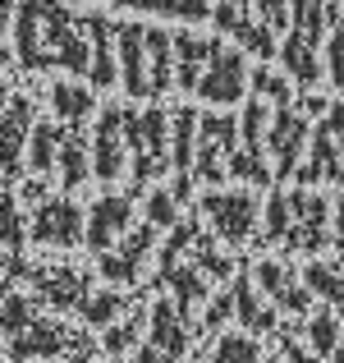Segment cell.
Returning a JSON list of instances; mask_svg holds the SVG:
<instances>
[{
  "mask_svg": "<svg viewBox=\"0 0 344 363\" xmlns=\"http://www.w3.org/2000/svg\"><path fill=\"white\" fill-rule=\"evenodd\" d=\"M170 51H175V83L193 97L197 79L207 69V55H212V42L207 37H193V33H175L170 37Z\"/></svg>",
  "mask_w": 344,
  "mask_h": 363,
  "instance_id": "20",
  "label": "cell"
},
{
  "mask_svg": "<svg viewBox=\"0 0 344 363\" xmlns=\"http://www.w3.org/2000/svg\"><path fill=\"white\" fill-rule=\"evenodd\" d=\"M74 18H79L83 37H88V51H92L83 79H92L97 88H110L120 79V65H115V23L106 14H74Z\"/></svg>",
  "mask_w": 344,
  "mask_h": 363,
  "instance_id": "15",
  "label": "cell"
},
{
  "mask_svg": "<svg viewBox=\"0 0 344 363\" xmlns=\"http://www.w3.org/2000/svg\"><path fill=\"white\" fill-rule=\"evenodd\" d=\"M28 240L46 248L83 244V207L74 198H42L33 207V221H28Z\"/></svg>",
  "mask_w": 344,
  "mask_h": 363,
  "instance_id": "5",
  "label": "cell"
},
{
  "mask_svg": "<svg viewBox=\"0 0 344 363\" xmlns=\"http://www.w3.org/2000/svg\"><path fill=\"white\" fill-rule=\"evenodd\" d=\"M110 363H120V359H110Z\"/></svg>",
  "mask_w": 344,
  "mask_h": 363,
  "instance_id": "61",
  "label": "cell"
},
{
  "mask_svg": "<svg viewBox=\"0 0 344 363\" xmlns=\"http://www.w3.org/2000/svg\"><path fill=\"white\" fill-rule=\"evenodd\" d=\"M55 152H60V124L51 120H33V129H28V147H23V166L33 170V175H55Z\"/></svg>",
  "mask_w": 344,
  "mask_h": 363,
  "instance_id": "24",
  "label": "cell"
},
{
  "mask_svg": "<svg viewBox=\"0 0 344 363\" xmlns=\"http://www.w3.org/2000/svg\"><path fill=\"white\" fill-rule=\"evenodd\" d=\"M280 363H317V354H312V350H303L299 340H294V331H285V345H280Z\"/></svg>",
  "mask_w": 344,
  "mask_h": 363,
  "instance_id": "51",
  "label": "cell"
},
{
  "mask_svg": "<svg viewBox=\"0 0 344 363\" xmlns=\"http://www.w3.org/2000/svg\"><path fill=\"white\" fill-rule=\"evenodd\" d=\"M142 327H147V313H142V308H133L124 322H110V327H106V336H101V350H106L110 359L129 354V350L142 340Z\"/></svg>",
  "mask_w": 344,
  "mask_h": 363,
  "instance_id": "33",
  "label": "cell"
},
{
  "mask_svg": "<svg viewBox=\"0 0 344 363\" xmlns=\"http://www.w3.org/2000/svg\"><path fill=\"white\" fill-rule=\"evenodd\" d=\"M64 363H97V345H92L83 331L69 336V350H64Z\"/></svg>",
  "mask_w": 344,
  "mask_h": 363,
  "instance_id": "50",
  "label": "cell"
},
{
  "mask_svg": "<svg viewBox=\"0 0 344 363\" xmlns=\"http://www.w3.org/2000/svg\"><path fill=\"white\" fill-rule=\"evenodd\" d=\"M124 152H129V175H133V194L142 198L147 184L170 170V111L147 106V111H129L124 106Z\"/></svg>",
  "mask_w": 344,
  "mask_h": 363,
  "instance_id": "1",
  "label": "cell"
},
{
  "mask_svg": "<svg viewBox=\"0 0 344 363\" xmlns=\"http://www.w3.org/2000/svg\"><path fill=\"white\" fill-rule=\"evenodd\" d=\"M170 198H175L179 207H184V203H193V175L175 170V184H170Z\"/></svg>",
  "mask_w": 344,
  "mask_h": 363,
  "instance_id": "52",
  "label": "cell"
},
{
  "mask_svg": "<svg viewBox=\"0 0 344 363\" xmlns=\"http://www.w3.org/2000/svg\"><path fill=\"white\" fill-rule=\"evenodd\" d=\"M234 42H243V51H253V55H257V60H262V65L271 60L275 51H280V42H275V33H271V28H266V23H257V18H253V23H248L243 33L234 37Z\"/></svg>",
  "mask_w": 344,
  "mask_h": 363,
  "instance_id": "43",
  "label": "cell"
},
{
  "mask_svg": "<svg viewBox=\"0 0 344 363\" xmlns=\"http://www.w3.org/2000/svg\"><path fill=\"white\" fill-rule=\"evenodd\" d=\"M88 157H92V175L97 179H120V170L129 166L124 152V106H106L97 120V133L88 138Z\"/></svg>",
  "mask_w": 344,
  "mask_h": 363,
  "instance_id": "11",
  "label": "cell"
},
{
  "mask_svg": "<svg viewBox=\"0 0 344 363\" xmlns=\"http://www.w3.org/2000/svg\"><path fill=\"white\" fill-rule=\"evenodd\" d=\"M197 235H202V230H197V221H175V225H170V240L161 244V262H156V285H161V281H166V276L179 267V257H184L188 248H193Z\"/></svg>",
  "mask_w": 344,
  "mask_h": 363,
  "instance_id": "31",
  "label": "cell"
},
{
  "mask_svg": "<svg viewBox=\"0 0 344 363\" xmlns=\"http://www.w3.org/2000/svg\"><path fill=\"white\" fill-rule=\"evenodd\" d=\"M14 60L23 69H51L42 46V0H18L14 5Z\"/></svg>",
  "mask_w": 344,
  "mask_h": 363,
  "instance_id": "16",
  "label": "cell"
},
{
  "mask_svg": "<svg viewBox=\"0 0 344 363\" xmlns=\"http://www.w3.org/2000/svg\"><path fill=\"white\" fill-rule=\"evenodd\" d=\"M340 345V318L336 308H321L308 318V350L312 354H331V350Z\"/></svg>",
  "mask_w": 344,
  "mask_h": 363,
  "instance_id": "39",
  "label": "cell"
},
{
  "mask_svg": "<svg viewBox=\"0 0 344 363\" xmlns=\"http://www.w3.org/2000/svg\"><path fill=\"white\" fill-rule=\"evenodd\" d=\"M188 253H193V267L207 276V281H229V272H234V262H229L221 248H216V240H207V235H197Z\"/></svg>",
  "mask_w": 344,
  "mask_h": 363,
  "instance_id": "37",
  "label": "cell"
},
{
  "mask_svg": "<svg viewBox=\"0 0 344 363\" xmlns=\"http://www.w3.org/2000/svg\"><path fill=\"white\" fill-rule=\"evenodd\" d=\"M294 281H299V272H294L289 262H275V257H266V262L253 267V285H262L266 299H280V294L289 290Z\"/></svg>",
  "mask_w": 344,
  "mask_h": 363,
  "instance_id": "38",
  "label": "cell"
},
{
  "mask_svg": "<svg viewBox=\"0 0 344 363\" xmlns=\"http://www.w3.org/2000/svg\"><path fill=\"white\" fill-rule=\"evenodd\" d=\"M42 46H46L51 69H64V74H74V79L88 74V60H92L88 37H83L74 9L60 5V0H42Z\"/></svg>",
  "mask_w": 344,
  "mask_h": 363,
  "instance_id": "2",
  "label": "cell"
},
{
  "mask_svg": "<svg viewBox=\"0 0 344 363\" xmlns=\"http://www.w3.org/2000/svg\"><path fill=\"white\" fill-rule=\"evenodd\" d=\"M212 18H216L221 33L239 37L248 23H253V5H248V0H212Z\"/></svg>",
  "mask_w": 344,
  "mask_h": 363,
  "instance_id": "40",
  "label": "cell"
},
{
  "mask_svg": "<svg viewBox=\"0 0 344 363\" xmlns=\"http://www.w3.org/2000/svg\"><path fill=\"white\" fill-rule=\"evenodd\" d=\"M9 14H14V0H0V37H5V28H9Z\"/></svg>",
  "mask_w": 344,
  "mask_h": 363,
  "instance_id": "57",
  "label": "cell"
},
{
  "mask_svg": "<svg viewBox=\"0 0 344 363\" xmlns=\"http://www.w3.org/2000/svg\"><path fill=\"white\" fill-rule=\"evenodd\" d=\"M161 285H170V303H175L179 318H188V322H193V308H197V303H207V294H212V281H207L193 262H179Z\"/></svg>",
  "mask_w": 344,
  "mask_h": 363,
  "instance_id": "22",
  "label": "cell"
},
{
  "mask_svg": "<svg viewBox=\"0 0 344 363\" xmlns=\"http://www.w3.org/2000/svg\"><path fill=\"white\" fill-rule=\"evenodd\" d=\"M262 152L266 147H234V152H229V161H225V175L243 179V184L266 189V184H271V170H266V157H262Z\"/></svg>",
  "mask_w": 344,
  "mask_h": 363,
  "instance_id": "32",
  "label": "cell"
},
{
  "mask_svg": "<svg viewBox=\"0 0 344 363\" xmlns=\"http://www.w3.org/2000/svg\"><path fill=\"white\" fill-rule=\"evenodd\" d=\"M303 106H308L312 116H326V106H331V101H326V97H303Z\"/></svg>",
  "mask_w": 344,
  "mask_h": 363,
  "instance_id": "56",
  "label": "cell"
},
{
  "mask_svg": "<svg viewBox=\"0 0 344 363\" xmlns=\"http://www.w3.org/2000/svg\"><path fill=\"white\" fill-rule=\"evenodd\" d=\"M33 318H37V299H28V294L9 290V281H0V336L5 340L18 336Z\"/></svg>",
  "mask_w": 344,
  "mask_h": 363,
  "instance_id": "29",
  "label": "cell"
},
{
  "mask_svg": "<svg viewBox=\"0 0 344 363\" xmlns=\"http://www.w3.org/2000/svg\"><path fill=\"white\" fill-rule=\"evenodd\" d=\"M193 147H197V111L179 106L170 111V166L175 170H193Z\"/></svg>",
  "mask_w": 344,
  "mask_h": 363,
  "instance_id": "27",
  "label": "cell"
},
{
  "mask_svg": "<svg viewBox=\"0 0 344 363\" xmlns=\"http://www.w3.org/2000/svg\"><path fill=\"white\" fill-rule=\"evenodd\" d=\"M55 170H60V184H64V189H83V179L92 175L88 129H83V124H60V152H55Z\"/></svg>",
  "mask_w": 344,
  "mask_h": 363,
  "instance_id": "18",
  "label": "cell"
},
{
  "mask_svg": "<svg viewBox=\"0 0 344 363\" xmlns=\"http://www.w3.org/2000/svg\"><path fill=\"white\" fill-rule=\"evenodd\" d=\"M257 225H262V235H257L262 244H285V235H289V194L275 189L266 198V216H257Z\"/></svg>",
  "mask_w": 344,
  "mask_h": 363,
  "instance_id": "34",
  "label": "cell"
},
{
  "mask_svg": "<svg viewBox=\"0 0 344 363\" xmlns=\"http://www.w3.org/2000/svg\"><path fill=\"white\" fill-rule=\"evenodd\" d=\"M303 138H308V120H303L294 106H275L271 124H266V143H271V152H275V170H271L275 179H294Z\"/></svg>",
  "mask_w": 344,
  "mask_h": 363,
  "instance_id": "13",
  "label": "cell"
},
{
  "mask_svg": "<svg viewBox=\"0 0 344 363\" xmlns=\"http://www.w3.org/2000/svg\"><path fill=\"white\" fill-rule=\"evenodd\" d=\"M33 101L28 97H9L0 111V175L14 179L23 175V147H28V129H33Z\"/></svg>",
  "mask_w": 344,
  "mask_h": 363,
  "instance_id": "12",
  "label": "cell"
},
{
  "mask_svg": "<svg viewBox=\"0 0 344 363\" xmlns=\"http://www.w3.org/2000/svg\"><path fill=\"white\" fill-rule=\"evenodd\" d=\"M275 55L285 60L289 79H299L303 88H312V83H317L321 74H326V69H321V60H317V46H308L299 33H294V28L285 33V42H280V51H275Z\"/></svg>",
  "mask_w": 344,
  "mask_h": 363,
  "instance_id": "26",
  "label": "cell"
},
{
  "mask_svg": "<svg viewBox=\"0 0 344 363\" xmlns=\"http://www.w3.org/2000/svg\"><path fill=\"white\" fill-rule=\"evenodd\" d=\"M248 88H253V97L271 101V106H289V83H285L280 74H271L266 65H257V69L248 74Z\"/></svg>",
  "mask_w": 344,
  "mask_h": 363,
  "instance_id": "41",
  "label": "cell"
},
{
  "mask_svg": "<svg viewBox=\"0 0 344 363\" xmlns=\"http://www.w3.org/2000/svg\"><path fill=\"white\" fill-rule=\"evenodd\" d=\"M197 97L212 101V106H234V101H243L248 92V65L239 51H229V46L212 42V55H207V69L202 79H197Z\"/></svg>",
  "mask_w": 344,
  "mask_h": 363,
  "instance_id": "4",
  "label": "cell"
},
{
  "mask_svg": "<svg viewBox=\"0 0 344 363\" xmlns=\"http://www.w3.org/2000/svg\"><path fill=\"white\" fill-rule=\"evenodd\" d=\"M266 116H271V111H266L262 97H253L243 111H239L234 116L239 120V147H266V124H271Z\"/></svg>",
  "mask_w": 344,
  "mask_h": 363,
  "instance_id": "36",
  "label": "cell"
},
{
  "mask_svg": "<svg viewBox=\"0 0 344 363\" xmlns=\"http://www.w3.org/2000/svg\"><path fill=\"white\" fill-rule=\"evenodd\" d=\"M212 363H262V350L253 336H221L212 350Z\"/></svg>",
  "mask_w": 344,
  "mask_h": 363,
  "instance_id": "42",
  "label": "cell"
},
{
  "mask_svg": "<svg viewBox=\"0 0 344 363\" xmlns=\"http://www.w3.org/2000/svg\"><path fill=\"white\" fill-rule=\"evenodd\" d=\"M5 101H9V88H5V83H0V111H5Z\"/></svg>",
  "mask_w": 344,
  "mask_h": 363,
  "instance_id": "59",
  "label": "cell"
},
{
  "mask_svg": "<svg viewBox=\"0 0 344 363\" xmlns=\"http://www.w3.org/2000/svg\"><path fill=\"white\" fill-rule=\"evenodd\" d=\"M175 221H179V203L170 198V189H156V194H147V225H156V230H170Z\"/></svg>",
  "mask_w": 344,
  "mask_h": 363,
  "instance_id": "47",
  "label": "cell"
},
{
  "mask_svg": "<svg viewBox=\"0 0 344 363\" xmlns=\"http://www.w3.org/2000/svg\"><path fill=\"white\" fill-rule=\"evenodd\" d=\"M336 244H340V253H344V198L336 203Z\"/></svg>",
  "mask_w": 344,
  "mask_h": 363,
  "instance_id": "55",
  "label": "cell"
},
{
  "mask_svg": "<svg viewBox=\"0 0 344 363\" xmlns=\"http://www.w3.org/2000/svg\"><path fill=\"white\" fill-rule=\"evenodd\" d=\"M229 299H234V318L243 322L248 331H257V336H262V331H275V327H280L275 308H271V303H262L253 276H239V281L229 285Z\"/></svg>",
  "mask_w": 344,
  "mask_h": 363,
  "instance_id": "21",
  "label": "cell"
},
{
  "mask_svg": "<svg viewBox=\"0 0 344 363\" xmlns=\"http://www.w3.org/2000/svg\"><path fill=\"white\" fill-rule=\"evenodd\" d=\"M23 244H28V221H23V212H18V203H14V194H0V276L9 272V262L14 257H23Z\"/></svg>",
  "mask_w": 344,
  "mask_h": 363,
  "instance_id": "25",
  "label": "cell"
},
{
  "mask_svg": "<svg viewBox=\"0 0 344 363\" xmlns=\"http://www.w3.org/2000/svg\"><path fill=\"white\" fill-rule=\"evenodd\" d=\"M23 281H33L37 299H46L51 308H64V313H79V303L88 299V272H79V267L69 262H55V267H28Z\"/></svg>",
  "mask_w": 344,
  "mask_h": 363,
  "instance_id": "9",
  "label": "cell"
},
{
  "mask_svg": "<svg viewBox=\"0 0 344 363\" xmlns=\"http://www.w3.org/2000/svg\"><path fill=\"white\" fill-rule=\"evenodd\" d=\"M266 363H280V359H275V354H271V359H266Z\"/></svg>",
  "mask_w": 344,
  "mask_h": 363,
  "instance_id": "60",
  "label": "cell"
},
{
  "mask_svg": "<svg viewBox=\"0 0 344 363\" xmlns=\"http://www.w3.org/2000/svg\"><path fill=\"white\" fill-rule=\"evenodd\" d=\"M275 308H285V313H308V308H312V290H308L303 281H294L289 290L275 299Z\"/></svg>",
  "mask_w": 344,
  "mask_h": 363,
  "instance_id": "49",
  "label": "cell"
},
{
  "mask_svg": "<svg viewBox=\"0 0 344 363\" xmlns=\"http://www.w3.org/2000/svg\"><path fill=\"white\" fill-rule=\"evenodd\" d=\"M321 46H326V65H321V69H326V74H331V83H336V88L344 92V23L326 28Z\"/></svg>",
  "mask_w": 344,
  "mask_h": 363,
  "instance_id": "44",
  "label": "cell"
},
{
  "mask_svg": "<svg viewBox=\"0 0 344 363\" xmlns=\"http://www.w3.org/2000/svg\"><path fill=\"white\" fill-rule=\"evenodd\" d=\"M138 363H170V359H166V354H161V350L147 340V345H138Z\"/></svg>",
  "mask_w": 344,
  "mask_h": 363,
  "instance_id": "54",
  "label": "cell"
},
{
  "mask_svg": "<svg viewBox=\"0 0 344 363\" xmlns=\"http://www.w3.org/2000/svg\"><path fill=\"white\" fill-rule=\"evenodd\" d=\"M142 55H147V83H151V97L175 83V51H170V33L161 28H142Z\"/></svg>",
  "mask_w": 344,
  "mask_h": 363,
  "instance_id": "23",
  "label": "cell"
},
{
  "mask_svg": "<svg viewBox=\"0 0 344 363\" xmlns=\"http://www.w3.org/2000/svg\"><path fill=\"white\" fill-rule=\"evenodd\" d=\"M23 198H28V203H42V198H46V179H28V184H23Z\"/></svg>",
  "mask_w": 344,
  "mask_h": 363,
  "instance_id": "53",
  "label": "cell"
},
{
  "mask_svg": "<svg viewBox=\"0 0 344 363\" xmlns=\"http://www.w3.org/2000/svg\"><path fill=\"white\" fill-rule=\"evenodd\" d=\"M147 322H151V345H156L166 359H184L193 331H188V318H179L175 303H170V299H156V308L147 313Z\"/></svg>",
  "mask_w": 344,
  "mask_h": 363,
  "instance_id": "19",
  "label": "cell"
},
{
  "mask_svg": "<svg viewBox=\"0 0 344 363\" xmlns=\"http://www.w3.org/2000/svg\"><path fill=\"white\" fill-rule=\"evenodd\" d=\"M133 225V198L129 194H106L97 198V203L88 207V216H83V244L92 248V253H106L115 248L124 230Z\"/></svg>",
  "mask_w": 344,
  "mask_h": 363,
  "instance_id": "10",
  "label": "cell"
},
{
  "mask_svg": "<svg viewBox=\"0 0 344 363\" xmlns=\"http://www.w3.org/2000/svg\"><path fill=\"white\" fill-rule=\"evenodd\" d=\"M253 5V18L257 23H266L275 37L289 33V0H248Z\"/></svg>",
  "mask_w": 344,
  "mask_h": 363,
  "instance_id": "45",
  "label": "cell"
},
{
  "mask_svg": "<svg viewBox=\"0 0 344 363\" xmlns=\"http://www.w3.org/2000/svg\"><path fill=\"white\" fill-rule=\"evenodd\" d=\"M115 51H120V79L129 97H151L147 55H142V23H115Z\"/></svg>",
  "mask_w": 344,
  "mask_h": 363,
  "instance_id": "17",
  "label": "cell"
},
{
  "mask_svg": "<svg viewBox=\"0 0 344 363\" xmlns=\"http://www.w3.org/2000/svg\"><path fill=\"white\" fill-rule=\"evenodd\" d=\"M120 248H106V253H97V267L101 276L115 285H129L142 276V262H147L151 244H156V225H129V230L115 240Z\"/></svg>",
  "mask_w": 344,
  "mask_h": 363,
  "instance_id": "8",
  "label": "cell"
},
{
  "mask_svg": "<svg viewBox=\"0 0 344 363\" xmlns=\"http://www.w3.org/2000/svg\"><path fill=\"white\" fill-rule=\"evenodd\" d=\"M299 281L308 285L312 294H321V299H326L331 308H340V313H344V272H340V267L308 262V267H303V276H299Z\"/></svg>",
  "mask_w": 344,
  "mask_h": 363,
  "instance_id": "30",
  "label": "cell"
},
{
  "mask_svg": "<svg viewBox=\"0 0 344 363\" xmlns=\"http://www.w3.org/2000/svg\"><path fill=\"white\" fill-rule=\"evenodd\" d=\"M331 359H336V363H344V345H336V350H331Z\"/></svg>",
  "mask_w": 344,
  "mask_h": 363,
  "instance_id": "58",
  "label": "cell"
},
{
  "mask_svg": "<svg viewBox=\"0 0 344 363\" xmlns=\"http://www.w3.org/2000/svg\"><path fill=\"white\" fill-rule=\"evenodd\" d=\"M229 318H234V299H229V290H225V294H216V299L207 303V318H202L197 331H221Z\"/></svg>",
  "mask_w": 344,
  "mask_h": 363,
  "instance_id": "48",
  "label": "cell"
},
{
  "mask_svg": "<svg viewBox=\"0 0 344 363\" xmlns=\"http://www.w3.org/2000/svg\"><path fill=\"white\" fill-rule=\"evenodd\" d=\"M120 308H124L120 290H88V299L79 303V318L88 322V327H110V322L120 318Z\"/></svg>",
  "mask_w": 344,
  "mask_h": 363,
  "instance_id": "35",
  "label": "cell"
},
{
  "mask_svg": "<svg viewBox=\"0 0 344 363\" xmlns=\"http://www.w3.org/2000/svg\"><path fill=\"white\" fill-rule=\"evenodd\" d=\"M156 14H170V18H184V23H202L212 18V0H156Z\"/></svg>",
  "mask_w": 344,
  "mask_h": 363,
  "instance_id": "46",
  "label": "cell"
},
{
  "mask_svg": "<svg viewBox=\"0 0 344 363\" xmlns=\"http://www.w3.org/2000/svg\"><path fill=\"white\" fill-rule=\"evenodd\" d=\"M239 147V120L234 116H197V147L188 175L202 184H225V161Z\"/></svg>",
  "mask_w": 344,
  "mask_h": 363,
  "instance_id": "3",
  "label": "cell"
},
{
  "mask_svg": "<svg viewBox=\"0 0 344 363\" xmlns=\"http://www.w3.org/2000/svg\"><path fill=\"white\" fill-rule=\"evenodd\" d=\"M331 203L321 194H303V189H294L289 194V235H285V244L294 248V253H321V248L331 244Z\"/></svg>",
  "mask_w": 344,
  "mask_h": 363,
  "instance_id": "7",
  "label": "cell"
},
{
  "mask_svg": "<svg viewBox=\"0 0 344 363\" xmlns=\"http://www.w3.org/2000/svg\"><path fill=\"white\" fill-rule=\"evenodd\" d=\"M69 336L74 331L64 327V322L55 318H42L37 313L33 322H28L18 336H9V363H23V359H55L69 350Z\"/></svg>",
  "mask_w": 344,
  "mask_h": 363,
  "instance_id": "14",
  "label": "cell"
},
{
  "mask_svg": "<svg viewBox=\"0 0 344 363\" xmlns=\"http://www.w3.org/2000/svg\"><path fill=\"white\" fill-rule=\"evenodd\" d=\"M51 106L60 124H88L92 116V92L83 83H51Z\"/></svg>",
  "mask_w": 344,
  "mask_h": 363,
  "instance_id": "28",
  "label": "cell"
},
{
  "mask_svg": "<svg viewBox=\"0 0 344 363\" xmlns=\"http://www.w3.org/2000/svg\"><path fill=\"white\" fill-rule=\"evenodd\" d=\"M202 216L212 221V230H216V240H225V244H243V240H253V230H257V216H262V203H257L253 194H207L202 203Z\"/></svg>",
  "mask_w": 344,
  "mask_h": 363,
  "instance_id": "6",
  "label": "cell"
}]
</instances>
